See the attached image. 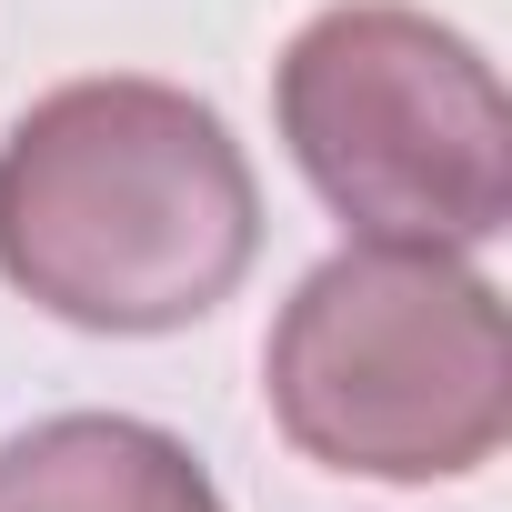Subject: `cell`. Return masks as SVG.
<instances>
[{
    "label": "cell",
    "instance_id": "1",
    "mask_svg": "<svg viewBox=\"0 0 512 512\" xmlns=\"http://www.w3.org/2000/svg\"><path fill=\"white\" fill-rule=\"evenodd\" d=\"M262 251L231 121L171 81H61L0 131V282L71 332H181Z\"/></svg>",
    "mask_w": 512,
    "mask_h": 512
},
{
    "label": "cell",
    "instance_id": "2",
    "mask_svg": "<svg viewBox=\"0 0 512 512\" xmlns=\"http://www.w3.org/2000/svg\"><path fill=\"white\" fill-rule=\"evenodd\" d=\"M262 392L282 442L322 472L462 482L512 432L502 292L472 272V251L352 241L282 302Z\"/></svg>",
    "mask_w": 512,
    "mask_h": 512
},
{
    "label": "cell",
    "instance_id": "3",
    "mask_svg": "<svg viewBox=\"0 0 512 512\" xmlns=\"http://www.w3.org/2000/svg\"><path fill=\"white\" fill-rule=\"evenodd\" d=\"M302 181L362 231L412 251H482L512 221L502 71L412 0H342L302 21L272 71Z\"/></svg>",
    "mask_w": 512,
    "mask_h": 512
},
{
    "label": "cell",
    "instance_id": "4",
    "mask_svg": "<svg viewBox=\"0 0 512 512\" xmlns=\"http://www.w3.org/2000/svg\"><path fill=\"white\" fill-rule=\"evenodd\" d=\"M0 512H231L181 432L131 412H51L0 442Z\"/></svg>",
    "mask_w": 512,
    "mask_h": 512
}]
</instances>
